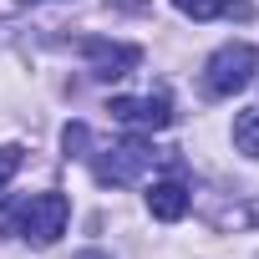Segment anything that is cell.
<instances>
[{"instance_id": "cell-1", "label": "cell", "mask_w": 259, "mask_h": 259, "mask_svg": "<svg viewBox=\"0 0 259 259\" xmlns=\"http://www.w3.org/2000/svg\"><path fill=\"white\" fill-rule=\"evenodd\" d=\"M92 158V168H97V183H107V188H127V183H138L148 168H153V143H143V138H122V143H102L97 153H87Z\"/></svg>"}, {"instance_id": "cell-2", "label": "cell", "mask_w": 259, "mask_h": 259, "mask_svg": "<svg viewBox=\"0 0 259 259\" xmlns=\"http://www.w3.org/2000/svg\"><path fill=\"white\" fill-rule=\"evenodd\" d=\"M254 66H259V51H254L249 41H229V46H219V51L208 56V66H203V87H208V97H234V92H244V87L254 81Z\"/></svg>"}, {"instance_id": "cell-3", "label": "cell", "mask_w": 259, "mask_h": 259, "mask_svg": "<svg viewBox=\"0 0 259 259\" xmlns=\"http://www.w3.org/2000/svg\"><path fill=\"white\" fill-rule=\"evenodd\" d=\"M66 219H71L66 193H31V198L21 203V234H26L31 244H41V249L66 234Z\"/></svg>"}, {"instance_id": "cell-4", "label": "cell", "mask_w": 259, "mask_h": 259, "mask_svg": "<svg viewBox=\"0 0 259 259\" xmlns=\"http://www.w3.org/2000/svg\"><path fill=\"white\" fill-rule=\"evenodd\" d=\"M107 112H112V122L138 127V133H163V127L173 122V107H168L163 92H158V97H112Z\"/></svg>"}, {"instance_id": "cell-5", "label": "cell", "mask_w": 259, "mask_h": 259, "mask_svg": "<svg viewBox=\"0 0 259 259\" xmlns=\"http://www.w3.org/2000/svg\"><path fill=\"white\" fill-rule=\"evenodd\" d=\"M81 56H92V76H97V81H117V76H127V71L143 61L138 46L102 41V36H87V41H81Z\"/></svg>"}, {"instance_id": "cell-6", "label": "cell", "mask_w": 259, "mask_h": 259, "mask_svg": "<svg viewBox=\"0 0 259 259\" xmlns=\"http://www.w3.org/2000/svg\"><path fill=\"white\" fill-rule=\"evenodd\" d=\"M188 208H193V193H188L183 183H173V178H168V183H153V188H148V213H153V219L178 224Z\"/></svg>"}, {"instance_id": "cell-7", "label": "cell", "mask_w": 259, "mask_h": 259, "mask_svg": "<svg viewBox=\"0 0 259 259\" xmlns=\"http://www.w3.org/2000/svg\"><path fill=\"white\" fill-rule=\"evenodd\" d=\"M173 6H178L183 16H193V21H213V16L249 21V16H254V6H249V0H173Z\"/></svg>"}, {"instance_id": "cell-8", "label": "cell", "mask_w": 259, "mask_h": 259, "mask_svg": "<svg viewBox=\"0 0 259 259\" xmlns=\"http://www.w3.org/2000/svg\"><path fill=\"white\" fill-rule=\"evenodd\" d=\"M234 148L244 158H259V107H244L234 117Z\"/></svg>"}, {"instance_id": "cell-9", "label": "cell", "mask_w": 259, "mask_h": 259, "mask_svg": "<svg viewBox=\"0 0 259 259\" xmlns=\"http://www.w3.org/2000/svg\"><path fill=\"white\" fill-rule=\"evenodd\" d=\"M61 148H66V158H87L92 127H87V122H66V127H61Z\"/></svg>"}, {"instance_id": "cell-10", "label": "cell", "mask_w": 259, "mask_h": 259, "mask_svg": "<svg viewBox=\"0 0 259 259\" xmlns=\"http://www.w3.org/2000/svg\"><path fill=\"white\" fill-rule=\"evenodd\" d=\"M21 163H26V148H21V143H6V148H0V193H6V183L21 173Z\"/></svg>"}, {"instance_id": "cell-11", "label": "cell", "mask_w": 259, "mask_h": 259, "mask_svg": "<svg viewBox=\"0 0 259 259\" xmlns=\"http://www.w3.org/2000/svg\"><path fill=\"white\" fill-rule=\"evenodd\" d=\"M76 259H107V254H102V249H87V254H76Z\"/></svg>"}, {"instance_id": "cell-12", "label": "cell", "mask_w": 259, "mask_h": 259, "mask_svg": "<svg viewBox=\"0 0 259 259\" xmlns=\"http://www.w3.org/2000/svg\"><path fill=\"white\" fill-rule=\"evenodd\" d=\"M21 6H36V0H21Z\"/></svg>"}]
</instances>
